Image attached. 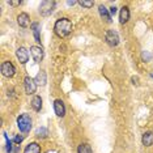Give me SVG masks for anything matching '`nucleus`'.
Here are the masks:
<instances>
[{
    "mask_svg": "<svg viewBox=\"0 0 153 153\" xmlns=\"http://www.w3.org/2000/svg\"><path fill=\"white\" fill-rule=\"evenodd\" d=\"M79 4L81 7H84V8H92L93 5H94V1H88V0H81V1H79Z\"/></svg>",
    "mask_w": 153,
    "mask_h": 153,
    "instance_id": "aec40b11",
    "label": "nucleus"
},
{
    "mask_svg": "<svg viewBox=\"0 0 153 153\" xmlns=\"http://www.w3.org/2000/svg\"><path fill=\"white\" fill-rule=\"evenodd\" d=\"M24 153H41V145L37 144V143H30L24 149Z\"/></svg>",
    "mask_w": 153,
    "mask_h": 153,
    "instance_id": "2eb2a0df",
    "label": "nucleus"
},
{
    "mask_svg": "<svg viewBox=\"0 0 153 153\" xmlns=\"http://www.w3.org/2000/svg\"><path fill=\"white\" fill-rule=\"evenodd\" d=\"M20 4H21V1H9V5H12V7H17Z\"/></svg>",
    "mask_w": 153,
    "mask_h": 153,
    "instance_id": "393cba45",
    "label": "nucleus"
},
{
    "mask_svg": "<svg viewBox=\"0 0 153 153\" xmlns=\"http://www.w3.org/2000/svg\"><path fill=\"white\" fill-rule=\"evenodd\" d=\"M77 153H93L92 148H90L89 144H80L79 148H77Z\"/></svg>",
    "mask_w": 153,
    "mask_h": 153,
    "instance_id": "a211bd4d",
    "label": "nucleus"
},
{
    "mask_svg": "<svg viewBox=\"0 0 153 153\" xmlns=\"http://www.w3.org/2000/svg\"><path fill=\"white\" fill-rule=\"evenodd\" d=\"M34 81L37 82V85H41V86L46 85V82H47L46 72H45V71H39V72H38V75L36 76V79H34Z\"/></svg>",
    "mask_w": 153,
    "mask_h": 153,
    "instance_id": "ddd939ff",
    "label": "nucleus"
},
{
    "mask_svg": "<svg viewBox=\"0 0 153 153\" xmlns=\"http://www.w3.org/2000/svg\"><path fill=\"white\" fill-rule=\"evenodd\" d=\"M1 74H3V76H5V77H13V76H15L16 68L12 62H4V63L1 64Z\"/></svg>",
    "mask_w": 153,
    "mask_h": 153,
    "instance_id": "39448f33",
    "label": "nucleus"
},
{
    "mask_svg": "<svg viewBox=\"0 0 153 153\" xmlns=\"http://www.w3.org/2000/svg\"><path fill=\"white\" fill-rule=\"evenodd\" d=\"M16 55H17V59L20 60L21 64H26L27 59H29V53L25 47H19L16 51Z\"/></svg>",
    "mask_w": 153,
    "mask_h": 153,
    "instance_id": "6e6552de",
    "label": "nucleus"
},
{
    "mask_svg": "<svg viewBox=\"0 0 153 153\" xmlns=\"http://www.w3.org/2000/svg\"><path fill=\"white\" fill-rule=\"evenodd\" d=\"M3 135H4V137H5V140H7V152H8V153H12V147H13V145H12V141L9 140V137L7 136L5 132H4Z\"/></svg>",
    "mask_w": 153,
    "mask_h": 153,
    "instance_id": "4be33fe9",
    "label": "nucleus"
},
{
    "mask_svg": "<svg viewBox=\"0 0 153 153\" xmlns=\"http://www.w3.org/2000/svg\"><path fill=\"white\" fill-rule=\"evenodd\" d=\"M151 76H152V77H153V74H151Z\"/></svg>",
    "mask_w": 153,
    "mask_h": 153,
    "instance_id": "cd10ccee",
    "label": "nucleus"
},
{
    "mask_svg": "<svg viewBox=\"0 0 153 153\" xmlns=\"http://www.w3.org/2000/svg\"><path fill=\"white\" fill-rule=\"evenodd\" d=\"M105 39L109 46L111 47H117L119 45V34H118L115 30H107L106 32V36H105Z\"/></svg>",
    "mask_w": 153,
    "mask_h": 153,
    "instance_id": "20e7f679",
    "label": "nucleus"
},
{
    "mask_svg": "<svg viewBox=\"0 0 153 153\" xmlns=\"http://www.w3.org/2000/svg\"><path fill=\"white\" fill-rule=\"evenodd\" d=\"M54 30L58 37L65 38L72 32V22L68 19H59L56 20V22L54 25Z\"/></svg>",
    "mask_w": 153,
    "mask_h": 153,
    "instance_id": "f257e3e1",
    "label": "nucleus"
},
{
    "mask_svg": "<svg viewBox=\"0 0 153 153\" xmlns=\"http://www.w3.org/2000/svg\"><path fill=\"white\" fill-rule=\"evenodd\" d=\"M76 3H77V1H75V0H72V1L69 0V1H67V4H68V5H75Z\"/></svg>",
    "mask_w": 153,
    "mask_h": 153,
    "instance_id": "bb28decb",
    "label": "nucleus"
},
{
    "mask_svg": "<svg viewBox=\"0 0 153 153\" xmlns=\"http://www.w3.org/2000/svg\"><path fill=\"white\" fill-rule=\"evenodd\" d=\"M141 59L144 62H151L152 60V54L149 51H143L141 53Z\"/></svg>",
    "mask_w": 153,
    "mask_h": 153,
    "instance_id": "412c9836",
    "label": "nucleus"
},
{
    "mask_svg": "<svg viewBox=\"0 0 153 153\" xmlns=\"http://www.w3.org/2000/svg\"><path fill=\"white\" fill-rule=\"evenodd\" d=\"M117 13V7L115 5H113V7H110V15H115Z\"/></svg>",
    "mask_w": 153,
    "mask_h": 153,
    "instance_id": "b1692460",
    "label": "nucleus"
},
{
    "mask_svg": "<svg viewBox=\"0 0 153 153\" xmlns=\"http://www.w3.org/2000/svg\"><path fill=\"white\" fill-rule=\"evenodd\" d=\"M36 135H37L38 137H46L47 136V130L45 127H39L36 131Z\"/></svg>",
    "mask_w": 153,
    "mask_h": 153,
    "instance_id": "6ab92c4d",
    "label": "nucleus"
},
{
    "mask_svg": "<svg viewBox=\"0 0 153 153\" xmlns=\"http://www.w3.org/2000/svg\"><path fill=\"white\" fill-rule=\"evenodd\" d=\"M141 143L145 147H152L153 145V132H151V131L144 132L143 137H141Z\"/></svg>",
    "mask_w": 153,
    "mask_h": 153,
    "instance_id": "f8f14e48",
    "label": "nucleus"
},
{
    "mask_svg": "<svg viewBox=\"0 0 153 153\" xmlns=\"http://www.w3.org/2000/svg\"><path fill=\"white\" fill-rule=\"evenodd\" d=\"M30 54H32V58L34 59V62H37V63H41L43 59V50L42 47H38V46H33L30 47Z\"/></svg>",
    "mask_w": 153,
    "mask_h": 153,
    "instance_id": "0eeeda50",
    "label": "nucleus"
},
{
    "mask_svg": "<svg viewBox=\"0 0 153 153\" xmlns=\"http://www.w3.org/2000/svg\"><path fill=\"white\" fill-rule=\"evenodd\" d=\"M32 107L36 111H39L42 109V98L39 96H34L33 100H32Z\"/></svg>",
    "mask_w": 153,
    "mask_h": 153,
    "instance_id": "f3484780",
    "label": "nucleus"
},
{
    "mask_svg": "<svg viewBox=\"0 0 153 153\" xmlns=\"http://www.w3.org/2000/svg\"><path fill=\"white\" fill-rule=\"evenodd\" d=\"M17 22L21 27H27L30 25V17L27 13H20L17 16Z\"/></svg>",
    "mask_w": 153,
    "mask_h": 153,
    "instance_id": "9d476101",
    "label": "nucleus"
},
{
    "mask_svg": "<svg viewBox=\"0 0 153 153\" xmlns=\"http://www.w3.org/2000/svg\"><path fill=\"white\" fill-rule=\"evenodd\" d=\"M55 5H56V3H55V1H51V0H46V1H42V3H41V5H39V12H41V15L45 16V17L50 16L51 13L54 12Z\"/></svg>",
    "mask_w": 153,
    "mask_h": 153,
    "instance_id": "7ed1b4c3",
    "label": "nucleus"
},
{
    "mask_svg": "<svg viewBox=\"0 0 153 153\" xmlns=\"http://www.w3.org/2000/svg\"><path fill=\"white\" fill-rule=\"evenodd\" d=\"M128 20H130V9H128L127 7H123L119 13V21H120V24H126Z\"/></svg>",
    "mask_w": 153,
    "mask_h": 153,
    "instance_id": "4468645a",
    "label": "nucleus"
},
{
    "mask_svg": "<svg viewBox=\"0 0 153 153\" xmlns=\"http://www.w3.org/2000/svg\"><path fill=\"white\" fill-rule=\"evenodd\" d=\"M24 135H16L15 136V139H13V141L16 143V144H20V143H22V140H24Z\"/></svg>",
    "mask_w": 153,
    "mask_h": 153,
    "instance_id": "5701e85b",
    "label": "nucleus"
},
{
    "mask_svg": "<svg viewBox=\"0 0 153 153\" xmlns=\"http://www.w3.org/2000/svg\"><path fill=\"white\" fill-rule=\"evenodd\" d=\"M54 110L58 117H64L65 115V106L62 100H55L54 102Z\"/></svg>",
    "mask_w": 153,
    "mask_h": 153,
    "instance_id": "1a4fd4ad",
    "label": "nucleus"
},
{
    "mask_svg": "<svg viewBox=\"0 0 153 153\" xmlns=\"http://www.w3.org/2000/svg\"><path fill=\"white\" fill-rule=\"evenodd\" d=\"M32 30H33V34H34V38H36V42L41 43V25L38 22H33L32 24Z\"/></svg>",
    "mask_w": 153,
    "mask_h": 153,
    "instance_id": "dca6fc26",
    "label": "nucleus"
},
{
    "mask_svg": "<svg viewBox=\"0 0 153 153\" xmlns=\"http://www.w3.org/2000/svg\"><path fill=\"white\" fill-rule=\"evenodd\" d=\"M17 127L20 128L21 132L27 134V132L32 130V118L27 115V114H21V115L17 118Z\"/></svg>",
    "mask_w": 153,
    "mask_h": 153,
    "instance_id": "f03ea898",
    "label": "nucleus"
},
{
    "mask_svg": "<svg viewBox=\"0 0 153 153\" xmlns=\"http://www.w3.org/2000/svg\"><path fill=\"white\" fill-rule=\"evenodd\" d=\"M98 12H100V16H101V19H102L103 21H105V22H107V24H110V22H111V15H110L109 9H107L106 7H103V5H100V7H98Z\"/></svg>",
    "mask_w": 153,
    "mask_h": 153,
    "instance_id": "9b49d317",
    "label": "nucleus"
},
{
    "mask_svg": "<svg viewBox=\"0 0 153 153\" xmlns=\"http://www.w3.org/2000/svg\"><path fill=\"white\" fill-rule=\"evenodd\" d=\"M137 81H139L137 77H132V84H134V85H137V84H139Z\"/></svg>",
    "mask_w": 153,
    "mask_h": 153,
    "instance_id": "a878e982",
    "label": "nucleus"
},
{
    "mask_svg": "<svg viewBox=\"0 0 153 153\" xmlns=\"http://www.w3.org/2000/svg\"><path fill=\"white\" fill-rule=\"evenodd\" d=\"M24 88H25L26 94H33V93H36V90H37V82L34 81L32 77L26 76V77L24 79Z\"/></svg>",
    "mask_w": 153,
    "mask_h": 153,
    "instance_id": "423d86ee",
    "label": "nucleus"
}]
</instances>
